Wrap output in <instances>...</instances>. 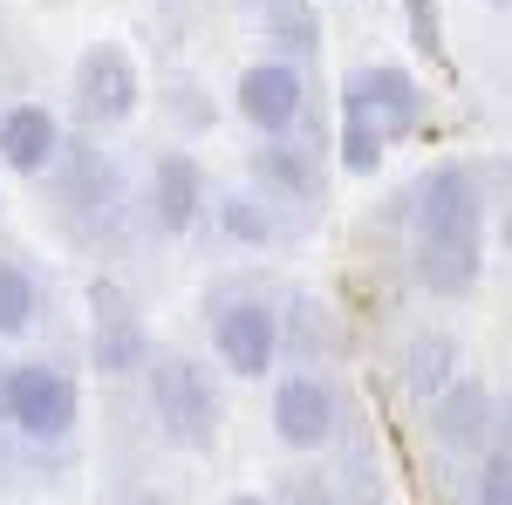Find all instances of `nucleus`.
<instances>
[{"mask_svg":"<svg viewBox=\"0 0 512 505\" xmlns=\"http://www.w3.org/2000/svg\"><path fill=\"white\" fill-rule=\"evenodd\" d=\"M403 219H410V233H403L410 280L437 301H465L485 273V185H478V171L458 157L431 164L410 185Z\"/></svg>","mask_w":512,"mask_h":505,"instance_id":"nucleus-1","label":"nucleus"},{"mask_svg":"<svg viewBox=\"0 0 512 505\" xmlns=\"http://www.w3.org/2000/svg\"><path fill=\"white\" fill-rule=\"evenodd\" d=\"M424 123V89L396 62H362L342 76V171L376 178L390 144H403Z\"/></svg>","mask_w":512,"mask_h":505,"instance_id":"nucleus-2","label":"nucleus"},{"mask_svg":"<svg viewBox=\"0 0 512 505\" xmlns=\"http://www.w3.org/2000/svg\"><path fill=\"white\" fill-rule=\"evenodd\" d=\"M144 396H151V417L158 437L178 451H212L219 430H226V396L212 383V369L192 355H151L144 362Z\"/></svg>","mask_w":512,"mask_h":505,"instance_id":"nucleus-3","label":"nucleus"},{"mask_svg":"<svg viewBox=\"0 0 512 505\" xmlns=\"http://www.w3.org/2000/svg\"><path fill=\"white\" fill-rule=\"evenodd\" d=\"M48 185H55V212L69 219V233L103 239L123 226L130 212V185H123V164L96 144H69L62 137V157L48 164Z\"/></svg>","mask_w":512,"mask_h":505,"instance_id":"nucleus-4","label":"nucleus"},{"mask_svg":"<svg viewBox=\"0 0 512 505\" xmlns=\"http://www.w3.org/2000/svg\"><path fill=\"white\" fill-rule=\"evenodd\" d=\"M205 328H212V355H219L226 376L267 383V376L280 369V308H274V294H260V287H219Z\"/></svg>","mask_w":512,"mask_h":505,"instance_id":"nucleus-5","label":"nucleus"},{"mask_svg":"<svg viewBox=\"0 0 512 505\" xmlns=\"http://www.w3.org/2000/svg\"><path fill=\"white\" fill-rule=\"evenodd\" d=\"M0 424H14L28 444H69L82 424V389L55 362H14L0 376Z\"/></svg>","mask_w":512,"mask_h":505,"instance_id":"nucleus-6","label":"nucleus"},{"mask_svg":"<svg viewBox=\"0 0 512 505\" xmlns=\"http://www.w3.org/2000/svg\"><path fill=\"white\" fill-rule=\"evenodd\" d=\"M424 410H431V437L444 451H458V458H485V451L506 444V389L485 383V376L458 369Z\"/></svg>","mask_w":512,"mask_h":505,"instance_id":"nucleus-7","label":"nucleus"},{"mask_svg":"<svg viewBox=\"0 0 512 505\" xmlns=\"http://www.w3.org/2000/svg\"><path fill=\"white\" fill-rule=\"evenodd\" d=\"M69 89H76V117L89 130H123L144 110V69H137V55L123 41H89L76 55Z\"/></svg>","mask_w":512,"mask_h":505,"instance_id":"nucleus-8","label":"nucleus"},{"mask_svg":"<svg viewBox=\"0 0 512 505\" xmlns=\"http://www.w3.org/2000/svg\"><path fill=\"white\" fill-rule=\"evenodd\" d=\"M267 424L287 451H328L342 437V389L321 369H287L267 396Z\"/></svg>","mask_w":512,"mask_h":505,"instance_id":"nucleus-9","label":"nucleus"},{"mask_svg":"<svg viewBox=\"0 0 512 505\" xmlns=\"http://www.w3.org/2000/svg\"><path fill=\"white\" fill-rule=\"evenodd\" d=\"M158 355L151 321L137 314V301L117 280H89V362L103 376H144V362Z\"/></svg>","mask_w":512,"mask_h":505,"instance_id":"nucleus-10","label":"nucleus"},{"mask_svg":"<svg viewBox=\"0 0 512 505\" xmlns=\"http://www.w3.org/2000/svg\"><path fill=\"white\" fill-rule=\"evenodd\" d=\"M233 110L253 137H294V123L308 110V76H301V62H280V55L253 62L233 89Z\"/></svg>","mask_w":512,"mask_h":505,"instance_id":"nucleus-11","label":"nucleus"},{"mask_svg":"<svg viewBox=\"0 0 512 505\" xmlns=\"http://www.w3.org/2000/svg\"><path fill=\"white\" fill-rule=\"evenodd\" d=\"M137 212L158 239H185L205 212V171H198L192 151H164L151 171H144V192H137Z\"/></svg>","mask_w":512,"mask_h":505,"instance_id":"nucleus-12","label":"nucleus"},{"mask_svg":"<svg viewBox=\"0 0 512 505\" xmlns=\"http://www.w3.org/2000/svg\"><path fill=\"white\" fill-rule=\"evenodd\" d=\"M246 178H253V192L308 212L321 198V157L308 151V144H294V137H260L253 157H246Z\"/></svg>","mask_w":512,"mask_h":505,"instance_id":"nucleus-13","label":"nucleus"},{"mask_svg":"<svg viewBox=\"0 0 512 505\" xmlns=\"http://www.w3.org/2000/svg\"><path fill=\"white\" fill-rule=\"evenodd\" d=\"M212 226H219L226 246L267 253V246H280V239L301 233V212H294V205H280V198H267V192H253V185H239V192H219Z\"/></svg>","mask_w":512,"mask_h":505,"instance_id":"nucleus-14","label":"nucleus"},{"mask_svg":"<svg viewBox=\"0 0 512 505\" xmlns=\"http://www.w3.org/2000/svg\"><path fill=\"white\" fill-rule=\"evenodd\" d=\"M55 157H62V117L48 103H7L0 110V164L14 178H48Z\"/></svg>","mask_w":512,"mask_h":505,"instance_id":"nucleus-15","label":"nucleus"},{"mask_svg":"<svg viewBox=\"0 0 512 505\" xmlns=\"http://www.w3.org/2000/svg\"><path fill=\"white\" fill-rule=\"evenodd\" d=\"M458 362H465V349H458V335H451V328H417V335L403 342V362H396V376H403V396L424 410L437 389L458 376Z\"/></svg>","mask_w":512,"mask_h":505,"instance_id":"nucleus-16","label":"nucleus"},{"mask_svg":"<svg viewBox=\"0 0 512 505\" xmlns=\"http://www.w3.org/2000/svg\"><path fill=\"white\" fill-rule=\"evenodd\" d=\"M41 314V280L21 260H0V342H21Z\"/></svg>","mask_w":512,"mask_h":505,"instance_id":"nucleus-17","label":"nucleus"},{"mask_svg":"<svg viewBox=\"0 0 512 505\" xmlns=\"http://www.w3.org/2000/svg\"><path fill=\"white\" fill-rule=\"evenodd\" d=\"M280 321H294L301 335H280V355L294 349L301 362H315V342L328 355L342 349V328H335V314H328V301H315V294H294V308H280Z\"/></svg>","mask_w":512,"mask_h":505,"instance_id":"nucleus-18","label":"nucleus"},{"mask_svg":"<svg viewBox=\"0 0 512 505\" xmlns=\"http://www.w3.org/2000/svg\"><path fill=\"white\" fill-rule=\"evenodd\" d=\"M267 35L280 41V62H301V55L321 48V35H315V21H308L301 0H267Z\"/></svg>","mask_w":512,"mask_h":505,"instance_id":"nucleus-19","label":"nucleus"},{"mask_svg":"<svg viewBox=\"0 0 512 505\" xmlns=\"http://www.w3.org/2000/svg\"><path fill=\"white\" fill-rule=\"evenodd\" d=\"M472 505H512V458L506 444L499 451H485V458H472Z\"/></svg>","mask_w":512,"mask_h":505,"instance_id":"nucleus-20","label":"nucleus"},{"mask_svg":"<svg viewBox=\"0 0 512 505\" xmlns=\"http://www.w3.org/2000/svg\"><path fill=\"white\" fill-rule=\"evenodd\" d=\"M274 505H342V492H335L321 471H294V478L274 492Z\"/></svg>","mask_w":512,"mask_h":505,"instance_id":"nucleus-21","label":"nucleus"},{"mask_svg":"<svg viewBox=\"0 0 512 505\" xmlns=\"http://www.w3.org/2000/svg\"><path fill=\"white\" fill-rule=\"evenodd\" d=\"M403 7H410V41L424 55H444V41H437V0H403Z\"/></svg>","mask_w":512,"mask_h":505,"instance_id":"nucleus-22","label":"nucleus"},{"mask_svg":"<svg viewBox=\"0 0 512 505\" xmlns=\"http://www.w3.org/2000/svg\"><path fill=\"white\" fill-rule=\"evenodd\" d=\"M226 505H274V499H267V492H233Z\"/></svg>","mask_w":512,"mask_h":505,"instance_id":"nucleus-23","label":"nucleus"},{"mask_svg":"<svg viewBox=\"0 0 512 505\" xmlns=\"http://www.w3.org/2000/svg\"><path fill=\"white\" fill-rule=\"evenodd\" d=\"M130 505H164V499H130Z\"/></svg>","mask_w":512,"mask_h":505,"instance_id":"nucleus-24","label":"nucleus"}]
</instances>
